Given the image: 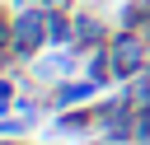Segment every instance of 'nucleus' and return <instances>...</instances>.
<instances>
[{
  "label": "nucleus",
  "mask_w": 150,
  "mask_h": 145,
  "mask_svg": "<svg viewBox=\"0 0 150 145\" xmlns=\"http://www.w3.org/2000/svg\"><path fill=\"white\" fill-rule=\"evenodd\" d=\"M98 33H103V23H98L94 14H80V19H75V37H80V42H94Z\"/></svg>",
  "instance_id": "obj_4"
},
{
  "label": "nucleus",
  "mask_w": 150,
  "mask_h": 145,
  "mask_svg": "<svg viewBox=\"0 0 150 145\" xmlns=\"http://www.w3.org/2000/svg\"><path fill=\"white\" fill-rule=\"evenodd\" d=\"M0 145H9V140H0Z\"/></svg>",
  "instance_id": "obj_10"
},
{
  "label": "nucleus",
  "mask_w": 150,
  "mask_h": 145,
  "mask_svg": "<svg viewBox=\"0 0 150 145\" xmlns=\"http://www.w3.org/2000/svg\"><path fill=\"white\" fill-rule=\"evenodd\" d=\"M145 37H150V23H145Z\"/></svg>",
  "instance_id": "obj_9"
},
{
  "label": "nucleus",
  "mask_w": 150,
  "mask_h": 145,
  "mask_svg": "<svg viewBox=\"0 0 150 145\" xmlns=\"http://www.w3.org/2000/svg\"><path fill=\"white\" fill-rule=\"evenodd\" d=\"M70 33H75V28H70L61 14H47V42H70Z\"/></svg>",
  "instance_id": "obj_3"
},
{
  "label": "nucleus",
  "mask_w": 150,
  "mask_h": 145,
  "mask_svg": "<svg viewBox=\"0 0 150 145\" xmlns=\"http://www.w3.org/2000/svg\"><path fill=\"white\" fill-rule=\"evenodd\" d=\"M89 94H94V80H84V84H61L56 98H61V103H75V98H89Z\"/></svg>",
  "instance_id": "obj_5"
},
{
  "label": "nucleus",
  "mask_w": 150,
  "mask_h": 145,
  "mask_svg": "<svg viewBox=\"0 0 150 145\" xmlns=\"http://www.w3.org/2000/svg\"><path fill=\"white\" fill-rule=\"evenodd\" d=\"M42 33H47V14H19V23H14V51L19 56L33 51L38 42H47Z\"/></svg>",
  "instance_id": "obj_2"
},
{
  "label": "nucleus",
  "mask_w": 150,
  "mask_h": 145,
  "mask_svg": "<svg viewBox=\"0 0 150 145\" xmlns=\"http://www.w3.org/2000/svg\"><path fill=\"white\" fill-rule=\"evenodd\" d=\"M108 56H112V75H136L141 61H145V37H136V33H117L112 47H108Z\"/></svg>",
  "instance_id": "obj_1"
},
{
  "label": "nucleus",
  "mask_w": 150,
  "mask_h": 145,
  "mask_svg": "<svg viewBox=\"0 0 150 145\" xmlns=\"http://www.w3.org/2000/svg\"><path fill=\"white\" fill-rule=\"evenodd\" d=\"M5 108H9V84L0 80V112H5Z\"/></svg>",
  "instance_id": "obj_7"
},
{
  "label": "nucleus",
  "mask_w": 150,
  "mask_h": 145,
  "mask_svg": "<svg viewBox=\"0 0 150 145\" xmlns=\"http://www.w3.org/2000/svg\"><path fill=\"white\" fill-rule=\"evenodd\" d=\"M47 5H61V0H47Z\"/></svg>",
  "instance_id": "obj_8"
},
{
  "label": "nucleus",
  "mask_w": 150,
  "mask_h": 145,
  "mask_svg": "<svg viewBox=\"0 0 150 145\" xmlns=\"http://www.w3.org/2000/svg\"><path fill=\"white\" fill-rule=\"evenodd\" d=\"M136 98H141V103H150V80H141V84H136Z\"/></svg>",
  "instance_id": "obj_6"
}]
</instances>
